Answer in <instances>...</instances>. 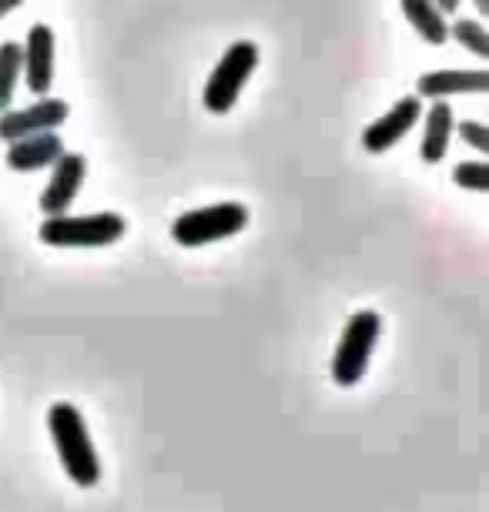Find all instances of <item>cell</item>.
<instances>
[{
	"label": "cell",
	"mask_w": 489,
	"mask_h": 512,
	"mask_svg": "<svg viewBox=\"0 0 489 512\" xmlns=\"http://www.w3.org/2000/svg\"><path fill=\"white\" fill-rule=\"evenodd\" d=\"M433 4H436V7H439V11H443V14H453L456 7H459V0H433Z\"/></svg>",
	"instance_id": "d6986e66"
},
{
	"label": "cell",
	"mask_w": 489,
	"mask_h": 512,
	"mask_svg": "<svg viewBox=\"0 0 489 512\" xmlns=\"http://www.w3.org/2000/svg\"><path fill=\"white\" fill-rule=\"evenodd\" d=\"M21 64L31 94L47 98L54 84V31L47 24H34L27 31V41L21 44Z\"/></svg>",
	"instance_id": "52a82bcc"
},
{
	"label": "cell",
	"mask_w": 489,
	"mask_h": 512,
	"mask_svg": "<svg viewBox=\"0 0 489 512\" xmlns=\"http://www.w3.org/2000/svg\"><path fill=\"white\" fill-rule=\"evenodd\" d=\"M486 71H429L419 77V98H453V94H486Z\"/></svg>",
	"instance_id": "8fae6325"
},
{
	"label": "cell",
	"mask_w": 489,
	"mask_h": 512,
	"mask_svg": "<svg viewBox=\"0 0 489 512\" xmlns=\"http://www.w3.org/2000/svg\"><path fill=\"white\" fill-rule=\"evenodd\" d=\"M453 108L446 101H436L426 114V134H423V161L436 164L446 158L449 138H453Z\"/></svg>",
	"instance_id": "4fadbf2b"
},
{
	"label": "cell",
	"mask_w": 489,
	"mask_h": 512,
	"mask_svg": "<svg viewBox=\"0 0 489 512\" xmlns=\"http://www.w3.org/2000/svg\"><path fill=\"white\" fill-rule=\"evenodd\" d=\"M453 178H456V185L466 188V191H486L489 188V168H486L483 161H463V164H456Z\"/></svg>",
	"instance_id": "2e32d148"
},
{
	"label": "cell",
	"mask_w": 489,
	"mask_h": 512,
	"mask_svg": "<svg viewBox=\"0 0 489 512\" xmlns=\"http://www.w3.org/2000/svg\"><path fill=\"white\" fill-rule=\"evenodd\" d=\"M24 74L21 64V44H0V111H11L17 81Z\"/></svg>",
	"instance_id": "5bb4252c"
},
{
	"label": "cell",
	"mask_w": 489,
	"mask_h": 512,
	"mask_svg": "<svg viewBox=\"0 0 489 512\" xmlns=\"http://www.w3.org/2000/svg\"><path fill=\"white\" fill-rule=\"evenodd\" d=\"M245 225H248L245 205L225 201V205H208V208L185 211V215L171 225V238L185 248H198V245H212V241L232 238Z\"/></svg>",
	"instance_id": "5b68a950"
},
{
	"label": "cell",
	"mask_w": 489,
	"mask_h": 512,
	"mask_svg": "<svg viewBox=\"0 0 489 512\" xmlns=\"http://www.w3.org/2000/svg\"><path fill=\"white\" fill-rule=\"evenodd\" d=\"M67 108L64 101L57 98H41L31 108H21V111H0V141H21V138H31V134H41V131H54L61 128L67 121Z\"/></svg>",
	"instance_id": "8992f818"
},
{
	"label": "cell",
	"mask_w": 489,
	"mask_h": 512,
	"mask_svg": "<svg viewBox=\"0 0 489 512\" xmlns=\"http://www.w3.org/2000/svg\"><path fill=\"white\" fill-rule=\"evenodd\" d=\"M21 4H24V0H0V21H4V17L11 14V11H17Z\"/></svg>",
	"instance_id": "ac0fdd59"
},
{
	"label": "cell",
	"mask_w": 489,
	"mask_h": 512,
	"mask_svg": "<svg viewBox=\"0 0 489 512\" xmlns=\"http://www.w3.org/2000/svg\"><path fill=\"white\" fill-rule=\"evenodd\" d=\"M61 154H64V141L57 138L54 131H41V134H31V138L11 141V148H7V168L31 175V171L51 168Z\"/></svg>",
	"instance_id": "30bf717a"
},
{
	"label": "cell",
	"mask_w": 489,
	"mask_h": 512,
	"mask_svg": "<svg viewBox=\"0 0 489 512\" xmlns=\"http://www.w3.org/2000/svg\"><path fill=\"white\" fill-rule=\"evenodd\" d=\"M47 425H51V439L61 459L64 472L71 476V482H78L81 489H91L101 482V459L94 452L91 432L84 425L81 412L71 402H54L47 412Z\"/></svg>",
	"instance_id": "6da1fadb"
},
{
	"label": "cell",
	"mask_w": 489,
	"mask_h": 512,
	"mask_svg": "<svg viewBox=\"0 0 489 512\" xmlns=\"http://www.w3.org/2000/svg\"><path fill=\"white\" fill-rule=\"evenodd\" d=\"M449 37H453L456 44H463L469 54H476V57H489V34H486V27L479 24V21H456L453 27H449Z\"/></svg>",
	"instance_id": "9a60e30c"
},
{
	"label": "cell",
	"mask_w": 489,
	"mask_h": 512,
	"mask_svg": "<svg viewBox=\"0 0 489 512\" xmlns=\"http://www.w3.org/2000/svg\"><path fill=\"white\" fill-rule=\"evenodd\" d=\"M402 14L412 24V31L423 37L426 44H446L449 41V24L443 11L433 4V0H402Z\"/></svg>",
	"instance_id": "7c38bea8"
},
{
	"label": "cell",
	"mask_w": 489,
	"mask_h": 512,
	"mask_svg": "<svg viewBox=\"0 0 489 512\" xmlns=\"http://www.w3.org/2000/svg\"><path fill=\"white\" fill-rule=\"evenodd\" d=\"M473 4L479 7V11H483V14H486V7H489V0H473Z\"/></svg>",
	"instance_id": "ffe728a7"
},
{
	"label": "cell",
	"mask_w": 489,
	"mask_h": 512,
	"mask_svg": "<svg viewBox=\"0 0 489 512\" xmlns=\"http://www.w3.org/2000/svg\"><path fill=\"white\" fill-rule=\"evenodd\" d=\"M258 67V44L252 41H238L225 51L222 61L215 64L212 77L205 84V108L212 114H228L235 108L238 94L248 84V77Z\"/></svg>",
	"instance_id": "277c9868"
},
{
	"label": "cell",
	"mask_w": 489,
	"mask_h": 512,
	"mask_svg": "<svg viewBox=\"0 0 489 512\" xmlns=\"http://www.w3.org/2000/svg\"><path fill=\"white\" fill-rule=\"evenodd\" d=\"M419 118H423V98H402L396 108L369 124L366 134H362V144H366V151H372V154L396 148Z\"/></svg>",
	"instance_id": "9c48e42d"
},
{
	"label": "cell",
	"mask_w": 489,
	"mask_h": 512,
	"mask_svg": "<svg viewBox=\"0 0 489 512\" xmlns=\"http://www.w3.org/2000/svg\"><path fill=\"white\" fill-rule=\"evenodd\" d=\"M88 178V161L81 154H61L51 164V181H47L44 195H41V211L47 218L51 215H64L67 205L78 198V191Z\"/></svg>",
	"instance_id": "ba28073f"
},
{
	"label": "cell",
	"mask_w": 489,
	"mask_h": 512,
	"mask_svg": "<svg viewBox=\"0 0 489 512\" xmlns=\"http://www.w3.org/2000/svg\"><path fill=\"white\" fill-rule=\"evenodd\" d=\"M382 332V318L376 312H356L345 322L339 349L332 355V379L342 389H352V385L362 382V375L369 369V359L376 352Z\"/></svg>",
	"instance_id": "3957f363"
},
{
	"label": "cell",
	"mask_w": 489,
	"mask_h": 512,
	"mask_svg": "<svg viewBox=\"0 0 489 512\" xmlns=\"http://www.w3.org/2000/svg\"><path fill=\"white\" fill-rule=\"evenodd\" d=\"M41 231L44 245L54 248H104L124 238L128 221L114 211H98V215H51L44 218Z\"/></svg>",
	"instance_id": "7a4b0ae2"
},
{
	"label": "cell",
	"mask_w": 489,
	"mask_h": 512,
	"mask_svg": "<svg viewBox=\"0 0 489 512\" xmlns=\"http://www.w3.org/2000/svg\"><path fill=\"white\" fill-rule=\"evenodd\" d=\"M459 134H463V141L469 144V148H476V151L489 148V134H486L483 121H463V124H459Z\"/></svg>",
	"instance_id": "e0dca14e"
}]
</instances>
